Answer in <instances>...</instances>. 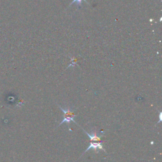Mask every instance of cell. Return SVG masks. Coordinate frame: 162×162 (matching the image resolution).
I'll return each mask as SVG.
<instances>
[{
    "label": "cell",
    "mask_w": 162,
    "mask_h": 162,
    "mask_svg": "<svg viewBox=\"0 0 162 162\" xmlns=\"http://www.w3.org/2000/svg\"><path fill=\"white\" fill-rule=\"evenodd\" d=\"M59 108L61 109L62 111L63 112V114H64V119H63V120L60 123V124H59L58 126H60L61 124H63V123H66V124H67L68 125H69V124L71 121L75 123V124H77L76 122L74 120V119H73V118L75 117V115L73 114V111L70 110V109L69 108L65 109H65H63V108H62L60 106H59Z\"/></svg>",
    "instance_id": "1"
},
{
    "label": "cell",
    "mask_w": 162,
    "mask_h": 162,
    "mask_svg": "<svg viewBox=\"0 0 162 162\" xmlns=\"http://www.w3.org/2000/svg\"><path fill=\"white\" fill-rule=\"evenodd\" d=\"M91 148H92L94 150V151H96L97 150H103L105 152H106V151H105V150L103 148V142H99V143H93V142H91L90 143V145L89 146L87 147V148L86 149V150L85 151V152L84 153H86V151H87L88 150H89Z\"/></svg>",
    "instance_id": "2"
},
{
    "label": "cell",
    "mask_w": 162,
    "mask_h": 162,
    "mask_svg": "<svg viewBox=\"0 0 162 162\" xmlns=\"http://www.w3.org/2000/svg\"><path fill=\"white\" fill-rule=\"evenodd\" d=\"M84 132H85L86 134H87L88 136H89L91 141H100V142H101V137L102 136V135L98 136L96 131H95L91 135L90 134L87 133L86 131H84Z\"/></svg>",
    "instance_id": "3"
},
{
    "label": "cell",
    "mask_w": 162,
    "mask_h": 162,
    "mask_svg": "<svg viewBox=\"0 0 162 162\" xmlns=\"http://www.w3.org/2000/svg\"><path fill=\"white\" fill-rule=\"evenodd\" d=\"M82 1H84L85 2L87 3V1H86V0H73V1H72V3H70V5H72V4H73V3H75V2H76L78 5H81V3H82Z\"/></svg>",
    "instance_id": "4"
}]
</instances>
